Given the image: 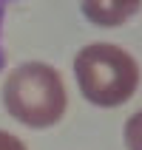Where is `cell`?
<instances>
[{
  "instance_id": "obj_1",
  "label": "cell",
  "mask_w": 142,
  "mask_h": 150,
  "mask_svg": "<svg viewBox=\"0 0 142 150\" xmlns=\"http://www.w3.org/2000/svg\"><path fill=\"white\" fill-rule=\"evenodd\" d=\"M74 74L80 91L97 108L125 105L139 88V65L119 45L94 42L74 57Z\"/></svg>"
},
{
  "instance_id": "obj_2",
  "label": "cell",
  "mask_w": 142,
  "mask_h": 150,
  "mask_svg": "<svg viewBox=\"0 0 142 150\" xmlns=\"http://www.w3.org/2000/svg\"><path fill=\"white\" fill-rule=\"evenodd\" d=\"M6 110L26 127H51L66 113L68 96L57 68L46 62H23L3 85Z\"/></svg>"
},
{
  "instance_id": "obj_3",
  "label": "cell",
  "mask_w": 142,
  "mask_h": 150,
  "mask_svg": "<svg viewBox=\"0 0 142 150\" xmlns=\"http://www.w3.org/2000/svg\"><path fill=\"white\" fill-rule=\"evenodd\" d=\"M139 8H142V0H83V14L94 25H102V28L122 25Z\"/></svg>"
},
{
  "instance_id": "obj_4",
  "label": "cell",
  "mask_w": 142,
  "mask_h": 150,
  "mask_svg": "<svg viewBox=\"0 0 142 150\" xmlns=\"http://www.w3.org/2000/svg\"><path fill=\"white\" fill-rule=\"evenodd\" d=\"M125 147L128 150H142V110L125 122Z\"/></svg>"
},
{
  "instance_id": "obj_5",
  "label": "cell",
  "mask_w": 142,
  "mask_h": 150,
  "mask_svg": "<svg viewBox=\"0 0 142 150\" xmlns=\"http://www.w3.org/2000/svg\"><path fill=\"white\" fill-rule=\"evenodd\" d=\"M0 150H29L17 136H11L9 130H0Z\"/></svg>"
},
{
  "instance_id": "obj_6",
  "label": "cell",
  "mask_w": 142,
  "mask_h": 150,
  "mask_svg": "<svg viewBox=\"0 0 142 150\" xmlns=\"http://www.w3.org/2000/svg\"><path fill=\"white\" fill-rule=\"evenodd\" d=\"M14 0H0V71L6 68V54H3V17H6V6Z\"/></svg>"
}]
</instances>
